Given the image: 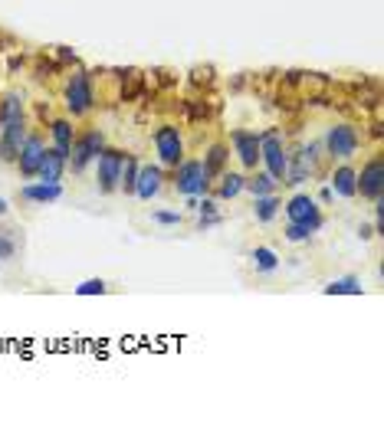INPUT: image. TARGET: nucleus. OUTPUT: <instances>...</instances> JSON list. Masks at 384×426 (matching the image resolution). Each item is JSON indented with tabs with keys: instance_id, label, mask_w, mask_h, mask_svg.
<instances>
[{
	"instance_id": "1",
	"label": "nucleus",
	"mask_w": 384,
	"mask_h": 426,
	"mask_svg": "<svg viewBox=\"0 0 384 426\" xmlns=\"http://www.w3.org/2000/svg\"><path fill=\"white\" fill-rule=\"evenodd\" d=\"M259 158L266 161L269 168V177H276L283 180L286 177V151H283V138H279V132H266V134H259Z\"/></svg>"
},
{
	"instance_id": "2",
	"label": "nucleus",
	"mask_w": 384,
	"mask_h": 426,
	"mask_svg": "<svg viewBox=\"0 0 384 426\" xmlns=\"http://www.w3.org/2000/svg\"><path fill=\"white\" fill-rule=\"evenodd\" d=\"M174 184H178V190H181V194H187V197H197V194H204V190H207V184H211V174H207L204 161H184L181 168H178V174H174Z\"/></svg>"
},
{
	"instance_id": "3",
	"label": "nucleus",
	"mask_w": 384,
	"mask_h": 426,
	"mask_svg": "<svg viewBox=\"0 0 384 426\" xmlns=\"http://www.w3.org/2000/svg\"><path fill=\"white\" fill-rule=\"evenodd\" d=\"M355 190L368 200H381L384 194V161L381 158H371V161L361 168V174H355Z\"/></svg>"
},
{
	"instance_id": "4",
	"label": "nucleus",
	"mask_w": 384,
	"mask_h": 426,
	"mask_svg": "<svg viewBox=\"0 0 384 426\" xmlns=\"http://www.w3.org/2000/svg\"><path fill=\"white\" fill-rule=\"evenodd\" d=\"M154 148L161 154V161L168 168H178L184 158V142H181V132L174 128V125H161L158 132H154Z\"/></svg>"
},
{
	"instance_id": "5",
	"label": "nucleus",
	"mask_w": 384,
	"mask_h": 426,
	"mask_svg": "<svg viewBox=\"0 0 384 426\" xmlns=\"http://www.w3.org/2000/svg\"><path fill=\"white\" fill-rule=\"evenodd\" d=\"M102 148H106V142H102V132L99 128H89L86 134H79L76 142H73V148H69V154H73V170H82L92 158H99Z\"/></svg>"
},
{
	"instance_id": "6",
	"label": "nucleus",
	"mask_w": 384,
	"mask_h": 426,
	"mask_svg": "<svg viewBox=\"0 0 384 426\" xmlns=\"http://www.w3.org/2000/svg\"><path fill=\"white\" fill-rule=\"evenodd\" d=\"M326 148H328V154H332V158H342V161H348V158L358 151V132L352 128V125H335V128H328Z\"/></svg>"
},
{
	"instance_id": "7",
	"label": "nucleus",
	"mask_w": 384,
	"mask_h": 426,
	"mask_svg": "<svg viewBox=\"0 0 384 426\" xmlns=\"http://www.w3.org/2000/svg\"><path fill=\"white\" fill-rule=\"evenodd\" d=\"M66 108L73 115H86L92 108V82L86 73H76L66 85Z\"/></svg>"
},
{
	"instance_id": "8",
	"label": "nucleus",
	"mask_w": 384,
	"mask_h": 426,
	"mask_svg": "<svg viewBox=\"0 0 384 426\" xmlns=\"http://www.w3.org/2000/svg\"><path fill=\"white\" fill-rule=\"evenodd\" d=\"M122 161H125V154L116 151V148H102V151H99V187L102 190H116L118 187Z\"/></svg>"
},
{
	"instance_id": "9",
	"label": "nucleus",
	"mask_w": 384,
	"mask_h": 426,
	"mask_svg": "<svg viewBox=\"0 0 384 426\" xmlns=\"http://www.w3.org/2000/svg\"><path fill=\"white\" fill-rule=\"evenodd\" d=\"M286 213H289V223H306L312 233H316L318 227H322V217H318V207H316V200L312 197H292L289 200V207H286Z\"/></svg>"
},
{
	"instance_id": "10",
	"label": "nucleus",
	"mask_w": 384,
	"mask_h": 426,
	"mask_svg": "<svg viewBox=\"0 0 384 426\" xmlns=\"http://www.w3.org/2000/svg\"><path fill=\"white\" fill-rule=\"evenodd\" d=\"M23 142H27L23 118H20V122H10V125H0V158H4V161H17Z\"/></svg>"
},
{
	"instance_id": "11",
	"label": "nucleus",
	"mask_w": 384,
	"mask_h": 426,
	"mask_svg": "<svg viewBox=\"0 0 384 426\" xmlns=\"http://www.w3.org/2000/svg\"><path fill=\"white\" fill-rule=\"evenodd\" d=\"M66 158H69V154H63L59 148H49V151H43V158H39L37 174L47 180V184H59L63 170H66Z\"/></svg>"
},
{
	"instance_id": "12",
	"label": "nucleus",
	"mask_w": 384,
	"mask_h": 426,
	"mask_svg": "<svg viewBox=\"0 0 384 426\" xmlns=\"http://www.w3.org/2000/svg\"><path fill=\"white\" fill-rule=\"evenodd\" d=\"M43 151H47V148H43V142H39L37 134L23 142V148H20V154H17V164H20V174H23V177H33V174H37Z\"/></svg>"
},
{
	"instance_id": "13",
	"label": "nucleus",
	"mask_w": 384,
	"mask_h": 426,
	"mask_svg": "<svg viewBox=\"0 0 384 426\" xmlns=\"http://www.w3.org/2000/svg\"><path fill=\"white\" fill-rule=\"evenodd\" d=\"M230 142H233V148H237V154H240L243 168H256V161H259V134H253V132H233Z\"/></svg>"
},
{
	"instance_id": "14",
	"label": "nucleus",
	"mask_w": 384,
	"mask_h": 426,
	"mask_svg": "<svg viewBox=\"0 0 384 426\" xmlns=\"http://www.w3.org/2000/svg\"><path fill=\"white\" fill-rule=\"evenodd\" d=\"M161 190V168H138V174H135V197L142 200H151L154 194Z\"/></svg>"
},
{
	"instance_id": "15",
	"label": "nucleus",
	"mask_w": 384,
	"mask_h": 426,
	"mask_svg": "<svg viewBox=\"0 0 384 426\" xmlns=\"http://www.w3.org/2000/svg\"><path fill=\"white\" fill-rule=\"evenodd\" d=\"M59 194H63L59 184H47V180L43 184H30V187L20 190V197L33 200V203H53V200H59Z\"/></svg>"
},
{
	"instance_id": "16",
	"label": "nucleus",
	"mask_w": 384,
	"mask_h": 426,
	"mask_svg": "<svg viewBox=\"0 0 384 426\" xmlns=\"http://www.w3.org/2000/svg\"><path fill=\"white\" fill-rule=\"evenodd\" d=\"M332 190L335 194H342V197H355V170L352 168H338L335 174H332Z\"/></svg>"
},
{
	"instance_id": "17",
	"label": "nucleus",
	"mask_w": 384,
	"mask_h": 426,
	"mask_svg": "<svg viewBox=\"0 0 384 426\" xmlns=\"http://www.w3.org/2000/svg\"><path fill=\"white\" fill-rule=\"evenodd\" d=\"M23 118V99L17 92H10L4 102H0V125H10V122H20Z\"/></svg>"
},
{
	"instance_id": "18",
	"label": "nucleus",
	"mask_w": 384,
	"mask_h": 426,
	"mask_svg": "<svg viewBox=\"0 0 384 426\" xmlns=\"http://www.w3.org/2000/svg\"><path fill=\"white\" fill-rule=\"evenodd\" d=\"M53 142H56V148L63 154H69V148H73V128H69L66 118L53 122Z\"/></svg>"
},
{
	"instance_id": "19",
	"label": "nucleus",
	"mask_w": 384,
	"mask_h": 426,
	"mask_svg": "<svg viewBox=\"0 0 384 426\" xmlns=\"http://www.w3.org/2000/svg\"><path fill=\"white\" fill-rule=\"evenodd\" d=\"M223 164H227V148L223 144H213L211 151H207V158H204V168H207V174H221Z\"/></svg>"
},
{
	"instance_id": "20",
	"label": "nucleus",
	"mask_w": 384,
	"mask_h": 426,
	"mask_svg": "<svg viewBox=\"0 0 384 426\" xmlns=\"http://www.w3.org/2000/svg\"><path fill=\"white\" fill-rule=\"evenodd\" d=\"M276 184H279L276 177H269V174H256V177H250L243 187H250L256 197H266V194H273V190H276Z\"/></svg>"
},
{
	"instance_id": "21",
	"label": "nucleus",
	"mask_w": 384,
	"mask_h": 426,
	"mask_svg": "<svg viewBox=\"0 0 384 426\" xmlns=\"http://www.w3.org/2000/svg\"><path fill=\"white\" fill-rule=\"evenodd\" d=\"M328 295H361V285H358L355 275H345V279H338V282L326 285Z\"/></svg>"
},
{
	"instance_id": "22",
	"label": "nucleus",
	"mask_w": 384,
	"mask_h": 426,
	"mask_svg": "<svg viewBox=\"0 0 384 426\" xmlns=\"http://www.w3.org/2000/svg\"><path fill=\"white\" fill-rule=\"evenodd\" d=\"M135 174H138V164H135V158H128L122 161V174H118V187L125 190V194H135Z\"/></svg>"
},
{
	"instance_id": "23",
	"label": "nucleus",
	"mask_w": 384,
	"mask_h": 426,
	"mask_svg": "<svg viewBox=\"0 0 384 426\" xmlns=\"http://www.w3.org/2000/svg\"><path fill=\"white\" fill-rule=\"evenodd\" d=\"M243 184H247L243 174H223L221 177V197H237V194L243 190Z\"/></svg>"
},
{
	"instance_id": "24",
	"label": "nucleus",
	"mask_w": 384,
	"mask_h": 426,
	"mask_svg": "<svg viewBox=\"0 0 384 426\" xmlns=\"http://www.w3.org/2000/svg\"><path fill=\"white\" fill-rule=\"evenodd\" d=\"M142 92H144L142 73H128V82H122V99H125V102H132V99H138Z\"/></svg>"
},
{
	"instance_id": "25",
	"label": "nucleus",
	"mask_w": 384,
	"mask_h": 426,
	"mask_svg": "<svg viewBox=\"0 0 384 426\" xmlns=\"http://www.w3.org/2000/svg\"><path fill=\"white\" fill-rule=\"evenodd\" d=\"M279 210V200L273 197V194H266V197H256V217L259 220H273Z\"/></svg>"
},
{
	"instance_id": "26",
	"label": "nucleus",
	"mask_w": 384,
	"mask_h": 426,
	"mask_svg": "<svg viewBox=\"0 0 384 426\" xmlns=\"http://www.w3.org/2000/svg\"><path fill=\"white\" fill-rule=\"evenodd\" d=\"M358 105H365V108H378V102H381V92H378L375 85H358Z\"/></svg>"
},
{
	"instance_id": "27",
	"label": "nucleus",
	"mask_w": 384,
	"mask_h": 426,
	"mask_svg": "<svg viewBox=\"0 0 384 426\" xmlns=\"http://www.w3.org/2000/svg\"><path fill=\"white\" fill-rule=\"evenodd\" d=\"M17 233L13 230H0V259H10V256L17 253Z\"/></svg>"
},
{
	"instance_id": "28",
	"label": "nucleus",
	"mask_w": 384,
	"mask_h": 426,
	"mask_svg": "<svg viewBox=\"0 0 384 426\" xmlns=\"http://www.w3.org/2000/svg\"><path fill=\"white\" fill-rule=\"evenodd\" d=\"M253 259H256V265H259V269H266V272H269V269H276V265H279L276 253H273V249H266V246H259L256 253H253Z\"/></svg>"
},
{
	"instance_id": "29",
	"label": "nucleus",
	"mask_w": 384,
	"mask_h": 426,
	"mask_svg": "<svg viewBox=\"0 0 384 426\" xmlns=\"http://www.w3.org/2000/svg\"><path fill=\"white\" fill-rule=\"evenodd\" d=\"M76 292L79 295H102V292H106V282H102V279H89V282L79 285Z\"/></svg>"
},
{
	"instance_id": "30",
	"label": "nucleus",
	"mask_w": 384,
	"mask_h": 426,
	"mask_svg": "<svg viewBox=\"0 0 384 426\" xmlns=\"http://www.w3.org/2000/svg\"><path fill=\"white\" fill-rule=\"evenodd\" d=\"M309 233H312V230H309L306 223H289V227H286V237L292 239V243H299V239H309Z\"/></svg>"
},
{
	"instance_id": "31",
	"label": "nucleus",
	"mask_w": 384,
	"mask_h": 426,
	"mask_svg": "<svg viewBox=\"0 0 384 426\" xmlns=\"http://www.w3.org/2000/svg\"><path fill=\"white\" fill-rule=\"evenodd\" d=\"M154 220H158V223H168V227H171V223H181V217H178V213H168V210H158Z\"/></svg>"
},
{
	"instance_id": "32",
	"label": "nucleus",
	"mask_w": 384,
	"mask_h": 426,
	"mask_svg": "<svg viewBox=\"0 0 384 426\" xmlns=\"http://www.w3.org/2000/svg\"><path fill=\"white\" fill-rule=\"evenodd\" d=\"M0 213H7V200L0 197Z\"/></svg>"
},
{
	"instance_id": "33",
	"label": "nucleus",
	"mask_w": 384,
	"mask_h": 426,
	"mask_svg": "<svg viewBox=\"0 0 384 426\" xmlns=\"http://www.w3.org/2000/svg\"><path fill=\"white\" fill-rule=\"evenodd\" d=\"M0 49H4V37H0Z\"/></svg>"
}]
</instances>
